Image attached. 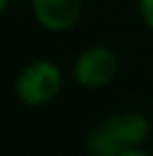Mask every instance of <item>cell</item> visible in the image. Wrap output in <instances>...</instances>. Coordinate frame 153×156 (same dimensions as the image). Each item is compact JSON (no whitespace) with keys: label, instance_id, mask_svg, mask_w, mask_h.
I'll use <instances>...</instances> for the list:
<instances>
[{"label":"cell","instance_id":"obj_1","mask_svg":"<svg viewBox=\"0 0 153 156\" xmlns=\"http://www.w3.org/2000/svg\"><path fill=\"white\" fill-rule=\"evenodd\" d=\"M63 72L51 59H34L15 76V95L27 108H42L61 93Z\"/></svg>","mask_w":153,"mask_h":156},{"label":"cell","instance_id":"obj_2","mask_svg":"<svg viewBox=\"0 0 153 156\" xmlns=\"http://www.w3.org/2000/svg\"><path fill=\"white\" fill-rule=\"evenodd\" d=\"M118 70V55L105 44H92L76 57L74 80L84 89H103L115 80Z\"/></svg>","mask_w":153,"mask_h":156},{"label":"cell","instance_id":"obj_3","mask_svg":"<svg viewBox=\"0 0 153 156\" xmlns=\"http://www.w3.org/2000/svg\"><path fill=\"white\" fill-rule=\"evenodd\" d=\"M34 19L46 32H67L82 17V0H29Z\"/></svg>","mask_w":153,"mask_h":156},{"label":"cell","instance_id":"obj_4","mask_svg":"<svg viewBox=\"0 0 153 156\" xmlns=\"http://www.w3.org/2000/svg\"><path fill=\"white\" fill-rule=\"evenodd\" d=\"M111 131L115 133V137L120 139V144L124 148H134V146H143L151 133V122L143 112L136 110H126L120 114H113L107 118Z\"/></svg>","mask_w":153,"mask_h":156},{"label":"cell","instance_id":"obj_5","mask_svg":"<svg viewBox=\"0 0 153 156\" xmlns=\"http://www.w3.org/2000/svg\"><path fill=\"white\" fill-rule=\"evenodd\" d=\"M86 148L90 156H118L124 150V146L120 144L107 120H101L99 125L92 127L86 139Z\"/></svg>","mask_w":153,"mask_h":156},{"label":"cell","instance_id":"obj_6","mask_svg":"<svg viewBox=\"0 0 153 156\" xmlns=\"http://www.w3.org/2000/svg\"><path fill=\"white\" fill-rule=\"evenodd\" d=\"M136 6L143 23L153 32V0H136Z\"/></svg>","mask_w":153,"mask_h":156},{"label":"cell","instance_id":"obj_7","mask_svg":"<svg viewBox=\"0 0 153 156\" xmlns=\"http://www.w3.org/2000/svg\"><path fill=\"white\" fill-rule=\"evenodd\" d=\"M118 156H151L147 150H143L141 146H134V148H124Z\"/></svg>","mask_w":153,"mask_h":156},{"label":"cell","instance_id":"obj_8","mask_svg":"<svg viewBox=\"0 0 153 156\" xmlns=\"http://www.w3.org/2000/svg\"><path fill=\"white\" fill-rule=\"evenodd\" d=\"M8 6H11V0H0V11H2V13H6Z\"/></svg>","mask_w":153,"mask_h":156}]
</instances>
